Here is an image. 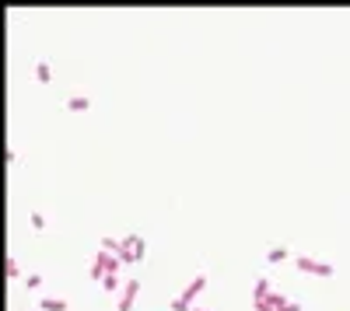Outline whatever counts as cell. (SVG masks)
Segmentation results:
<instances>
[{"mask_svg": "<svg viewBox=\"0 0 350 311\" xmlns=\"http://www.w3.org/2000/svg\"><path fill=\"white\" fill-rule=\"evenodd\" d=\"M203 287H207V273H196L193 280L186 283V291H182V294L172 301V311H193V308H196V297H200V291H203Z\"/></svg>", "mask_w": 350, "mask_h": 311, "instance_id": "6da1fadb", "label": "cell"}, {"mask_svg": "<svg viewBox=\"0 0 350 311\" xmlns=\"http://www.w3.org/2000/svg\"><path fill=\"white\" fill-rule=\"evenodd\" d=\"M294 266H298L301 273H308V276H322V280L336 273L329 262H319V259H312V255H294Z\"/></svg>", "mask_w": 350, "mask_h": 311, "instance_id": "7a4b0ae2", "label": "cell"}, {"mask_svg": "<svg viewBox=\"0 0 350 311\" xmlns=\"http://www.w3.org/2000/svg\"><path fill=\"white\" fill-rule=\"evenodd\" d=\"M137 297H140V276H130L126 283H123V291H119V311H133Z\"/></svg>", "mask_w": 350, "mask_h": 311, "instance_id": "3957f363", "label": "cell"}, {"mask_svg": "<svg viewBox=\"0 0 350 311\" xmlns=\"http://www.w3.org/2000/svg\"><path fill=\"white\" fill-rule=\"evenodd\" d=\"M123 245L130 248V255H133V262H140V259L147 255V248H144V238H140V234H126V238H123Z\"/></svg>", "mask_w": 350, "mask_h": 311, "instance_id": "277c9868", "label": "cell"}, {"mask_svg": "<svg viewBox=\"0 0 350 311\" xmlns=\"http://www.w3.org/2000/svg\"><path fill=\"white\" fill-rule=\"evenodd\" d=\"M270 294H273V287H270V276H259V280L252 283V301H266Z\"/></svg>", "mask_w": 350, "mask_h": 311, "instance_id": "5b68a950", "label": "cell"}, {"mask_svg": "<svg viewBox=\"0 0 350 311\" xmlns=\"http://www.w3.org/2000/svg\"><path fill=\"white\" fill-rule=\"evenodd\" d=\"M39 308H42V311H67L70 304H67L63 297H42V301H39Z\"/></svg>", "mask_w": 350, "mask_h": 311, "instance_id": "8992f818", "label": "cell"}, {"mask_svg": "<svg viewBox=\"0 0 350 311\" xmlns=\"http://www.w3.org/2000/svg\"><path fill=\"white\" fill-rule=\"evenodd\" d=\"M35 80H39V84H49V80H53V67H49L46 59L35 63Z\"/></svg>", "mask_w": 350, "mask_h": 311, "instance_id": "52a82bcc", "label": "cell"}, {"mask_svg": "<svg viewBox=\"0 0 350 311\" xmlns=\"http://www.w3.org/2000/svg\"><path fill=\"white\" fill-rule=\"evenodd\" d=\"M88 105H91L88 95H70V98H67V109H70V112H84Z\"/></svg>", "mask_w": 350, "mask_h": 311, "instance_id": "ba28073f", "label": "cell"}, {"mask_svg": "<svg viewBox=\"0 0 350 311\" xmlns=\"http://www.w3.org/2000/svg\"><path fill=\"white\" fill-rule=\"evenodd\" d=\"M287 255H291V252H287V248H284V245H273L270 252H266V262H270V266H273V262H284V259H287Z\"/></svg>", "mask_w": 350, "mask_h": 311, "instance_id": "9c48e42d", "label": "cell"}, {"mask_svg": "<svg viewBox=\"0 0 350 311\" xmlns=\"http://www.w3.org/2000/svg\"><path fill=\"white\" fill-rule=\"evenodd\" d=\"M102 287H105L109 294L123 291V287H119V273H105V276H102Z\"/></svg>", "mask_w": 350, "mask_h": 311, "instance_id": "30bf717a", "label": "cell"}, {"mask_svg": "<svg viewBox=\"0 0 350 311\" xmlns=\"http://www.w3.org/2000/svg\"><path fill=\"white\" fill-rule=\"evenodd\" d=\"M4 269H7V280H18V276H21L18 259H14V255H7V259H4Z\"/></svg>", "mask_w": 350, "mask_h": 311, "instance_id": "8fae6325", "label": "cell"}, {"mask_svg": "<svg viewBox=\"0 0 350 311\" xmlns=\"http://www.w3.org/2000/svg\"><path fill=\"white\" fill-rule=\"evenodd\" d=\"M266 301H270V308H273V311H280L284 304H287V297H284V294H277V291H273L270 297H266Z\"/></svg>", "mask_w": 350, "mask_h": 311, "instance_id": "7c38bea8", "label": "cell"}, {"mask_svg": "<svg viewBox=\"0 0 350 311\" xmlns=\"http://www.w3.org/2000/svg\"><path fill=\"white\" fill-rule=\"evenodd\" d=\"M28 224H32L35 231H42V227H46V217H42L39 210H32V214H28Z\"/></svg>", "mask_w": 350, "mask_h": 311, "instance_id": "4fadbf2b", "label": "cell"}, {"mask_svg": "<svg viewBox=\"0 0 350 311\" xmlns=\"http://www.w3.org/2000/svg\"><path fill=\"white\" fill-rule=\"evenodd\" d=\"M25 287H28V291H39V287H42V276H39V273H28V276H25Z\"/></svg>", "mask_w": 350, "mask_h": 311, "instance_id": "5bb4252c", "label": "cell"}, {"mask_svg": "<svg viewBox=\"0 0 350 311\" xmlns=\"http://www.w3.org/2000/svg\"><path fill=\"white\" fill-rule=\"evenodd\" d=\"M280 311H305V308H301L298 301H287V304H284V308H280Z\"/></svg>", "mask_w": 350, "mask_h": 311, "instance_id": "9a60e30c", "label": "cell"}, {"mask_svg": "<svg viewBox=\"0 0 350 311\" xmlns=\"http://www.w3.org/2000/svg\"><path fill=\"white\" fill-rule=\"evenodd\" d=\"M193 311H207V308H193Z\"/></svg>", "mask_w": 350, "mask_h": 311, "instance_id": "2e32d148", "label": "cell"}]
</instances>
